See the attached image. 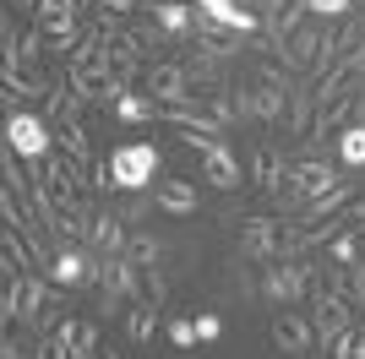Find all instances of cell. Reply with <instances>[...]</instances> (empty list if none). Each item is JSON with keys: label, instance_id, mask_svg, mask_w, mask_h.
I'll use <instances>...</instances> for the list:
<instances>
[{"label": "cell", "instance_id": "obj_1", "mask_svg": "<svg viewBox=\"0 0 365 359\" xmlns=\"http://www.w3.org/2000/svg\"><path fill=\"white\" fill-rule=\"evenodd\" d=\"M158 147L153 142H120L109 152V175H115V191H153L158 185Z\"/></svg>", "mask_w": 365, "mask_h": 359}, {"label": "cell", "instance_id": "obj_2", "mask_svg": "<svg viewBox=\"0 0 365 359\" xmlns=\"http://www.w3.org/2000/svg\"><path fill=\"white\" fill-rule=\"evenodd\" d=\"M6 147L22 158V164H44L49 147H55V125L33 109H6Z\"/></svg>", "mask_w": 365, "mask_h": 359}, {"label": "cell", "instance_id": "obj_3", "mask_svg": "<svg viewBox=\"0 0 365 359\" xmlns=\"http://www.w3.org/2000/svg\"><path fill=\"white\" fill-rule=\"evenodd\" d=\"M311 288H317V278H311V267H305V261H267V267H262V299H267L273 311L300 305Z\"/></svg>", "mask_w": 365, "mask_h": 359}, {"label": "cell", "instance_id": "obj_4", "mask_svg": "<svg viewBox=\"0 0 365 359\" xmlns=\"http://www.w3.org/2000/svg\"><path fill=\"white\" fill-rule=\"evenodd\" d=\"M344 180V164L338 158H300V164L289 169V191H284V202L289 207H311L317 196H327Z\"/></svg>", "mask_w": 365, "mask_h": 359}, {"label": "cell", "instance_id": "obj_5", "mask_svg": "<svg viewBox=\"0 0 365 359\" xmlns=\"http://www.w3.org/2000/svg\"><path fill=\"white\" fill-rule=\"evenodd\" d=\"M142 82H148V98H158V104H197L202 98L191 71H185V60H153L142 71Z\"/></svg>", "mask_w": 365, "mask_h": 359}, {"label": "cell", "instance_id": "obj_6", "mask_svg": "<svg viewBox=\"0 0 365 359\" xmlns=\"http://www.w3.org/2000/svg\"><path fill=\"white\" fill-rule=\"evenodd\" d=\"M311 327H317V343L327 348L333 338H344V332L354 327V311H349V299L338 294V288L317 283L311 288Z\"/></svg>", "mask_w": 365, "mask_h": 359}, {"label": "cell", "instance_id": "obj_7", "mask_svg": "<svg viewBox=\"0 0 365 359\" xmlns=\"http://www.w3.org/2000/svg\"><path fill=\"white\" fill-rule=\"evenodd\" d=\"M93 283H98V299H120V305H137L142 299V267L131 256H98V272H93Z\"/></svg>", "mask_w": 365, "mask_h": 359}, {"label": "cell", "instance_id": "obj_8", "mask_svg": "<svg viewBox=\"0 0 365 359\" xmlns=\"http://www.w3.org/2000/svg\"><path fill=\"white\" fill-rule=\"evenodd\" d=\"M93 272H98V256H93L88 245H76V239H61V245H55V261L44 267V278L55 288H82V283H93Z\"/></svg>", "mask_w": 365, "mask_h": 359}, {"label": "cell", "instance_id": "obj_9", "mask_svg": "<svg viewBox=\"0 0 365 359\" xmlns=\"http://www.w3.org/2000/svg\"><path fill=\"white\" fill-rule=\"evenodd\" d=\"M273 348L289 359H305L311 348H317V327H311V316L305 311H273Z\"/></svg>", "mask_w": 365, "mask_h": 359}, {"label": "cell", "instance_id": "obj_10", "mask_svg": "<svg viewBox=\"0 0 365 359\" xmlns=\"http://www.w3.org/2000/svg\"><path fill=\"white\" fill-rule=\"evenodd\" d=\"M278 239H284V224L278 218H245L240 224V256L245 261H278Z\"/></svg>", "mask_w": 365, "mask_h": 359}, {"label": "cell", "instance_id": "obj_11", "mask_svg": "<svg viewBox=\"0 0 365 359\" xmlns=\"http://www.w3.org/2000/svg\"><path fill=\"white\" fill-rule=\"evenodd\" d=\"M38 28H44L49 44H61V49H76V0H38Z\"/></svg>", "mask_w": 365, "mask_h": 359}, {"label": "cell", "instance_id": "obj_12", "mask_svg": "<svg viewBox=\"0 0 365 359\" xmlns=\"http://www.w3.org/2000/svg\"><path fill=\"white\" fill-rule=\"evenodd\" d=\"M202 180L213 185V191H240L245 175H240V158H235V147H229L224 136H218L213 147L202 152Z\"/></svg>", "mask_w": 365, "mask_h": 359}, {"label": "cell", "instance_id": "obj_13", "mask_svg": "<svg viewBox=\"0 0 365 359\" xmlns=\"http://www.w3.org/2000/svg\"><path fill=\"white\" fill-rule=\"evenodd\" d=\"M251 175H257V191H267L273 202H284V191H289V169H284V158H278L273 142H257V147H251Z\"/></svg>", "mask_w": 365, "mask_h": 359}, {"label": "cell", "instance_id": "obj_14", "mask_svg": "<svg viewBox=\"0 0 365 359\" xmlns=\"http://www.w3.org/2000/svg\"><path fill=\"white\" fill-rule=\"evenodd\" d=\"M131 234H125V218L115 207H98L93 212V234H88V251L93 256H125Z\"/></svg>", "mask_w": 365, "mask_h": 359}, {"label": "cell", "instance_id": "obj_15", "mask_svg": "<svg viewBox=\"0 0 365 359\" xmlns=\"http://www.w3.org/2000/svg\"><path fill=\"white\" fill-rule=\"evenodd\" d=\"M153 22H158V28H164L169 38L180 44L185 33H197L202 11H197V6H191V0H158V6H153Z\"/></svg>", "mask_w": 365, "mask_h": 359}, {"label": "cell", "instance_id": "obj_16", "mask_svg": "<svg viewBox=\"0 0 365 359\" xmlns=\"http://www.w3.org/2000/svg\"><path fill=\"white\" fill-rule=\"evenodd\" d=\"M153 196H158V212H169V218H191L197 212V185L191 180H158Z\"/></svg>", "mask_w": 365, "mask_h": 359}, {"label": "cell", "instance_id": "obj_17", "mask_svg": "<svg viewBox=\"0 0 365 359\" xmlns=\"http://www.w3.org/2000/svg\"><path fill=\"white\" fill-rule=\"evenodd\" d=\"M365 256V234H360V224H349V229H338L333 234V245H327V267H344L349 272L354 261Z\"/></svg>", "mask_w": 365, "mask_h": 359}, {"label": "cell", "instance_id": "obj_18", "mask_svg": "<svg viewBox=\"0 0 365 359\" xmlns=\"http://www.w3.org/2000/svg\"><path fill=\"white\" fill-rule=\"evenodd\" d=\"M207 22H213L218 33H257V28H262V16L251 11V6H240V0H229V6L207 11Z\"/></svg>", "mask_w": 365, "mask_h": 359}, {"label": "cell", "instance_id": "obj_19", "mask_svg": "<svg viewBox=\"0 0 365 359\" xmlns=\"http://www.w3.org/2000/svg\"><path fill=\"white\" fill-rule=\"evenodd\" d=\"M333 158L349 169V175L365 169V125H344V131L333 136Z\"/></svg>", "mask_w": 365, "mask_h": 359}, {"label": "cell", "instance_id": "obj_20", "mask_svg": "<svg viewBox=\"0 0 365 359\" xmlns=\"http://www.w3.org/2000/svg\"><path fill=\"white\" fill-rule=\"evenodd\" d=\"M158 98H148V93H120V98H115V120H120V125H142V120H153L158 115Z\"/></svg>", "mask_w": 365, "mask_h": 359}, {"label": "cell", "instance_id": "obj_21", "mask_svg": "<svg viewBox=\"0 0 365 359\" xmlns=\"http://www.w3.org/2000/svg\"><path fill=\"white\" fill-rule=\"evenodd\" d=\"M153 332H158V305L137 299V305L125 311V338H131V343H153Z\"/></svg>", "mask_w": 365, "mask_h": 359}, {"label": "cell", "instance_id": "obj_22", "mask_svg": "<svg viewBox=\"0 0 365 359\" xmlns=\"http://www.w3.org/2000/svg\"><path fill=\"white\" fill-rule=\"evenodd\" d=\"M125 256H131L137 267H158V261H164V245H158V239H153V234H131V245H125Z\"/></svg>", "mask_w": 365, "mask_h": 359}, {"label": "cell", "instance_id": "obj_23", "mask_svg": "<svg viewBox=\"0 0 365 359\" xmlns=\"http://www.w3.org/2000/svg\"><path fill=\"white\" fill-rule=\"evenodd\" d=\"M142 299L164 311V299H169V278H164V267H142Z\"/></svg>", "mask_w": 365, "mask_h": 359}, {"label": "cell", "instance_id": "obj_24", "mask_svg": "<svg viewBox=\"0 0 365 359\" xmlns=\"http://www.w3.org/2000/svg\"><path fill=\"white\" fill-rule=\"evenodd\" d=\"M305 11L317 16V22H338V16L354 11V0H305Z\"/></svg>", "mask_w": 365, "mask_h": 359}, {"label": "cell", "instance_id": "obj_25", "mask_svg": "<svg viewBox=\"0 0 365 359\" xmlns=\"http://www.w3.org/2000/svg\"><path fill=\"white\" fill-rule=\"evenodd\" d=\"M327 359H360V327H349L344 338L327 343Z\"/></svg>", "mask_w": 365, "mask_h": 359}, {"label": "cell", "instance_id": "obj_26", "mask_svg": "<svg viewBox=\"0 0 365 359\" xmlns=\"http://www.w3.org/2000/svg\"><path fill=\"white\" fill-rule=\"evenodd\" d=\"M169 343H175V348H197L202 343V338H197V321H185V316H180V321H169Z\"/></svg>", "mask_w": 365, "mask_h": 359}, {"label": "cell", "instance_id": "obj_27", "mask_svg": "<svg viewBox=\"0 0 365 359\" xmlns=\"http://www.w3.org/2000/svg\"><path fill=\"white\" fill-rule=\"evenodd\" d=\"M197 338H202V343H218V338H224V316H218V311H202L197 316Z\"/></svg>", "mask_w": 365, "mask_h": 359}, {"label": "cell", "instance_id": "obj_28", "mask_svg": "<svg viewBox=\"0 0 365 359\" xmlns=\"http://www.w3.org/2000/svg\"><path fill=\"white\" fill-rule=\"evenodd\" d=\"M93 6H98V11H109V16H125V11H137L142 0H93Z\"/></svg>", "mask_w": 365, "mask_h": 359}, {"label": "cell", "instance_id": "obj_29", "mask_svg": "<svg viewBox=\"0 0 365 359\" xmlns=\"http://www.w3.org/2000/svg\"><path fill=\"white\" fill-rule=\"evenodd\" d=\"M76 348H98V321H82V338H76Z\"/></svg>", "mask_w": 365, "mask_h": 359}, {"label": "cell", "instance_id": "obj_30", "mask_svg": "<svg viewBox=\"0 0 365 359\" xmlns=\"http://www.w3.org/2000/svg\"><path fill=\"white\" fill-rule=\"evenodd\" d=\"M0 359H22V348H16V338H6V343H0Z\"/></svg>", "mask_w": 365, "mask_h": 359}, {"label": "cell", "instance_id": "obj_31", "mask_svg": "<svg viewBox=\"0 0 365 359\" xmlns=\"http://www.w3.org/2000/svg\"><path fill=\"white\" fill-rule=\"evenodd\" d=\"M197 11H218V6H229V0H191Z\"/></svg>", "mask_w": 365, "mask_h": 359}, {"label": "cell", "instance_id": "obj_32", "mask_svg": "<svg viewBox=\"0 0 365 359\" xmlns=\"http://www.w3.org/2000/svg\"><path fill=\"white\" fill-rule=\"evenodd\" d=\"M360 359H365V327H360Z\"/></svg>", "mask_w": 365, "mask_h": 359}, {"label": "cell", "instance_id": "obj_33", "mask_svg": "<svg viewBox=\"0 0 365 359\" xmlns=\"http://www.w3.org/2000/svg\"><path fill=\"white\" fill-rule=\"evenodd\" d=\"M109 359H120V354H109Z\"/></svg>", "mask_w": 365, "mask_h": 359}]
</instances>
